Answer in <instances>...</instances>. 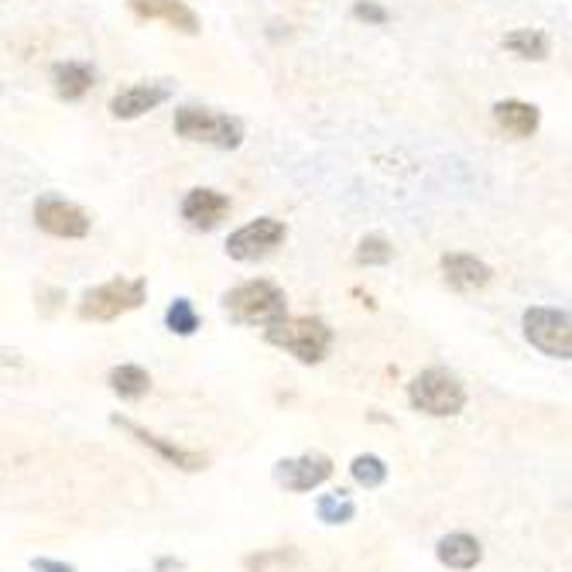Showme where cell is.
<instances>
[{"label":"cell","instance_id":"1","mask_svg":"<svg viewBox=\"0 0 572 572\" xmlns=\"http://www.w3.org/2000/svg\"><path fill=\"white\" fill-rule=\"evenodd\" d=\"M271 346L288 350L298 364H322L333 350V329L319 316H285L264 329Z\"/></svg>","mask_w":572,"mask_h":572},{"label":"cell","instance_id":"2","mask_svg":"<svg viewBox=\"0 0 572 572\" xmlns=\"http://www.w3.org/2000/svg\"><path fill=\"white\" fill-rule=\"evenodd\" d=\"M223 309L240 326H264L288 316V298L275 281H244L223 295Z\"/></svg>","mask_w":572,"mask_h":572},{"label":"cell","instance_id":"3","mask_svg":"<svg viewBox=\"0 0 572 572\" xmlns=\"http://www.w3.org/2000/svg\"><path fill=\"white\" fill-rule=\"evenodd\" d=\"M408 401H412L415 412H425L432 418H453L466 408V388L449 370L429 367L408 384Z\"/></svg>","mask_w":572,"mask_h":572},{"label":"cell","instance_id":"4","mask_svg":"<svg viewBox=\"0 0 572 572\" xmlns=\"http://www.w3.org/2000/svg\"><path fill=\"white\" fill-rule=\"evenodd\" d=\"M175 134L185 141L209 144V148L233 151L244 141V127L227 114H216L206 107H179L175 110Z\"/></svg>","mask_w":572,"mask_h":572},{"label":"cell","instance_id":"5","mask_svg":"<svg viewBox=\"0 0 572 572\" xmlns=\"http://www.w3.org/2000/svg\"><path fill=\"white\" fill-rule=\"evenodd\" d=\"M144 298H148V281L144 278H114L107 285H96L83 295L79 302V316L93 319V322H110L120 319L127 312L141 309Z\"/></svg>","mask_w":572,"mask_h":572},{"label":"cell","instance_id":"6","mask_svg":"<svg viewBox=\"0 0 572 572\" xmlns=\"http://www.w3.org/2000/svg\"><path fill=\"white\" fill-rule=\"evenodd\" d=\"M521 329H525V340L535 346L538 353L555 360H569L572 357V319L562 309H545V305H531L521 316Z\"/></svg>","mask_w":572,"mask_h":572},{"label":"cell","instance_id":"7","mask_svg":"<svg viewBox=\"0 0 572 572\" xmlns=\"http://www.w3.org/2000/svg\"><path fill=\"white\" fill-rule=\"evenodd\" d=\"M288 230L281 220H271V216H261V220H251L247 227L233 230L227 237V254L233 261H261L268 257L275 247L285 244Z\"/></svg>","mask_w":572,"mask_h":572},{"label":"cell","instance_id":"8","mask_svg":"<svg viewBox=\"0 0 572 572\" xmlns=\"http://www.w3.org/2000/svg\"><path fill=\"white\" fill-rule=\"evenodd\" d=\"M329 477H333V459L326 453H302L275 463V480L288 494H309V490L322 487Z\"/></svg>","mask_w":572,"mask_h":572},{"label":"cell","instance_id":"9","mask_svg":"<svg viewBox=\"0 0 572 572\" xmlns=\"http://www.w3.org/2000/svg\"><path fill=\"white\" fill-rule=\"evenodd\" d=\"M35 223L42 227L45 233L52 237H62V240H79L90 233V216L83 213L76 203H66L59 196H42L35 203Z\"/></svg>","mask_w":572,"mask_h":572},{"label":"cell","instance_id":"10","mask_svg":"<svg viewBox=\"0 0 572 572\" xmlns=\"http://www.w3.org/2000/svg\"><path fill=\"white\" fill-rule=\"evenodd\" d=\"M114 425H117V429H124L127 435H134V439H138L141 446L155 449V453H158L161 459H165V463H172L175 470H182V473H199V470H206V456H203V453H196V449H185V446H179V442L165 439V435L148 432V429H144V425L131 422V418L114 415Z\"/></svg>","mask_w":572,"mask_h":572},{"label":"cell","instance_id":"11","mask_svg":"<svg viewBox=\"0 0 572 572\" xmlns=\"http://www.w3.org/2000/svg\"><path fill=\"white\" fill-rule=\"evenodd\" d=\"M230 216V199L223 196V192H216V189H189L185 192V199H182V220L189 223L192 230H216L223 220Z\"/></svg>","mask_w":572,"mask_h":572},{"label":"cell","instance_id":"12","mask_svg":"<svg viewBox=\"0 0 572 572\" xmlns=\"http://www.w3.org/2000/svg\"><path fill=\"white\" fill-rule=\"evenodd\" d=\"M439 268L453 292H480V288H487L490 278H494L490 264H483L480 257L473 254H442Z\"/></svg>","mask_w":572,"mask_h":572},{"label":"cell","instance_id":"13","mask_svg":"<svg viewBox=\"0 0 572 572\" xmlns=\"http://www.w3.org/2000/svg\"><path fill=\"white\" fill-rule=\"evenodd\" d=\"M172 96L165 83H138V86H127V90H120L114 100H110V114L117 120H138L144 114H151L155 107Z\"/></svg>","mask_w":572,"mask_h":572},{"label":"cell","instance_id":"14","mask_svg":"<svg viewBox=\"0 0 572 572\" xmlns=\"http://www.w3.org/2000/svg\"><path fill=\"white\" fill-rule=\"evenodd\" d=\"M131 11L148 21H165L168 28L182 31V35H199L203 31L199 14L189 4H182V0H131Z\"/></svg>","mask_w":572,"mask_h":572},{"label":"cell","instance_id":"15","mask_svg":"<svg viewBox=\"0 0 572 572\" xmlns=\"http://www.w3.org/2000/svg\"><path fill=\"white\" fill-rule=\"evenodd\" d=\"M435 559H439L446 569L470 572V569L480 566L483 545H480V538L470 535V531H453V535L439 538V545H435Z\"/></svg>","mask_w":572,"mask_h":572},{"label":"cell","instance_id":"16","mask_svg":"<svg viewBox=\"0 0 572 572\" xmlns=\"http://www.w3.org/2000/svg\"><path fill=\"white\" fill-rule=\"evenodd\" d=\"M494 117L497 124L504 127L511 138H531L542 124V114H538L535 103H525V100H501L494 107Z\"/></svg>","mask_w":572,"mask_h":572},{"label":"cell","instance_id":"17","mask_svg":"<svg viewBox=\"0 0 572 572\" xmlns=\"http://www.w3.org/2000/svg\"><path fill=\"white\" fill-rule=\"evenodd\" d=\"M93 79L96 76L86 62H55L52 66V83L62 100H83L93 90Z\"/></svg>","mask_w":572,"mask_h":572},{"label":"cell","instance_id":"18","mask_svg":"<svg viewBox=\"0 0 572 572\" xmlns=\"http://www.w3.org/2000/svg\"><path fill=\"white\" fill-rule=\"evenodd\" d=\"M110 391L117 394V398H124V401H141L144 394L151 391V374L144 367L138 364H120L110 370Z\"/></svg>","mask_w":572,"mask_h":572},{"label":"cell","instance_id":"19","mask_svg":"<svg viewBox=\"0 0 572 572\" xmlns=\"http://www.w3.org/2000/svg\"><path fill=\"white\" fill-rule=\"evenodd\" d=\"M504 48L511 55H518V59L542 62V59H549L552 42H549V35L538 28H518V31H511V35H504Z\"/></svg>","mask_w":572,"mask_h":572},{"label":"cell","instance_id":"20","mask_svg":"<svg viewBox=\"0 0 572 572\" xmlns=\"http://www.w3.org/2000/svg\"><path fill=\"white\" fill-rule=\"evenodd\" d=\"M316 514L326 525H346V521H353V514H357V504H353V497L346 494V490H336V494L319 497Z\"/></svg>","mask_w":572,"mask_h":572},{"label":"cell","instance_id":"21","mask_svg":"<svg viewBox=\"0 0 572 572\" xmlns=\"http://www.w3.org/2000/svg\"><path fill=\"white\" fill-rule=\"evenodd\" d=\"M350 477L357 480L360 487L377 490V487H384V483H388V463H384L381 456H374V453L357 456L350 463Z\"/></svg>","mask_w":572,"mask_h":572},{"label":"cell","instance_id":"22","mask_svg":"<svg viewBox=\"0 0 572 572\" xmlns=\"http://www.w3.org/2000/svg\"><path fill=\"white\" fill-rule=\"evenodd\" d=\"M165 326H168V333H175V336H192L199 329L196 305H192L189 298H175L165 312Z\"/></svg>","mask_w":572,"mask_h":572},{"label":"cell","instance_id":"23","mask_svg":"<svg viewBox=\"0 0 572 572\" xmlns=\"http://www.w3.org/2000/svg\"><path fill=\"white\" fill-rule=\"evenodd\" d=\"M391 257H394V247L388 244V237H381V233H370V237L360 240V247H357V261L367 264V268L391 264Z\"/></svg>","mask_w":572,"mask_h":572},{"label":"cell","instance_id":"24","mask_svg":"<svg viewBox=\"0 0 572 572\" xmlns=\"http://www.w3.org/2000/svg\"><path fill=\"white\" fill-rule=\"evenodd\" d=\"M353 18L367 21V24H388L391 14H388V7L374 4V0H357V4H353Z\"/></svg>","mask_w":572,"mask_h":572},{"label":"cell","instance_id":"25","mask_svg":"<svg viewBox=\"0 0 572 572\" xmlns=\"http://www.w3.org/2000/svg\"><path fill=\"white\" fill-rule=\"evenodd\" d=\"M31 569L35 572H76V566H69V562H55V559H31Z\"/></svg>","mask_w":572,"mask_h":572}]
</instances>
